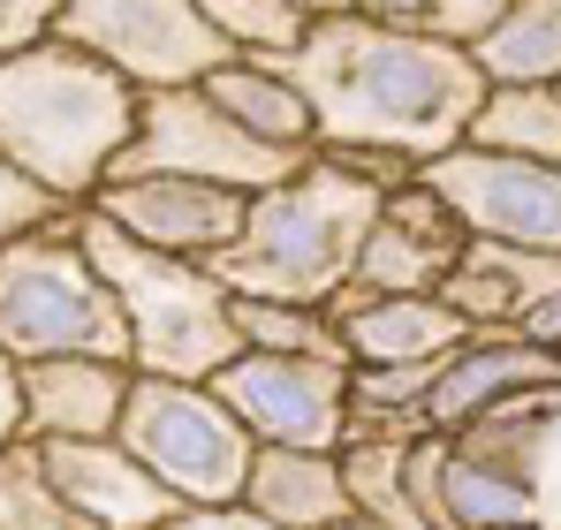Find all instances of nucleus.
Here are the masks:
<instances>
[{
    "label": "nucleus",
    "mask_w": 561,
    "mask_h": 530,
    "mask_svg": "<svg viewBox=\"0 0 561 530\" xmlns=\"http://www.w3.org/2000/svg\"><path fill=\"white\" fill-rule=\"evenodd\" d=\"M524 394H561V349L531 342L524 326H478L463 349L440 364L425 417H433V433H463V425L524 402Z\"/></svg>",
    "instance_id": "obj_13"
},
{
    "label": "nucleus",
    "mask_w": 561,
    "mask_h": 530,
    "mask_svg": "<svg viewBox=\"0 0 561 530\" xmlns=\"http://www.w3.org/2000/svg\"><path fill=\"white\" fill-rule=\"evenodd\" d=\"M478 69L493 84H561V0H516L478 38Z\"/></svg>",
    "instance_id": "obj_23"
},
{
    "label": "nucleus",
    "mask_w": 561,
    "mask_h": 530,
    "mask_svg": "<svg viewBox=\"0 0 561 530\" xmlns=\"http://www.w3.org/2000/svg\"><path fill=\"white\" fill-rule=\"evenodd\" d=\"M54 23H61V0H0V54L54 38Z\"/></svg>",
    "instance_id": "obj_30"
},
{
    "label": "nucleus",
    "mask_w": 561,
    "mask_h": 530,
    "mask_svg": "<svg viewBox=\"0 0 561 530\" xmlns=\"http://www.w3.org/2000/svg\"><path fill=\"white\" fill-rule=\"evenodd\" d=\"M539 493H547V477H531V470H508V462H493V454H478L463 440L440 447V530L539 523Z\"/></svg>",
    "instance_id": "obj_19"
},
{
    "label": "nucleus",
    "mask_w": 561,
    "mask_h": 530,
    "mask_svg": "<svg viewBox=\"0 0 561 530\" xmlns=\"http://www.w3.org/2000/svg\"><path fill=\"white\" fill-rule=\"evenodd\" d=\"M417 440H425V433H417ZM342 470H350V500H357L365 523L433 530L425 508H417V493H410V440H394V433H350V440H342Z\"/></svg>",
    "instance_id": "obj_22"
},
{
    "label": "nucleus",
    "mask_w": 561,
    "mask_h": 530,
    "mask_svg": "<svg viewBox=\"0 0 561 530\" xmlns=\"http://www.w3.org/2000/svg\"><path fill=\"white\" fill-rule=\"evenodd\" d=\"M38 462H46L54 493L99 530H168L183 516V500H175L122 440H46Z\"/></svg>",
    "instance_id": "obj_15"
},
{
    "label": "nucleus",
    "mask_w": 561,
    "mask_h": 530,
    "mask_svg": "<svg viewBox=\"0 0 561 530\" xmlns=\"http://www.w3.org/2000/svg\"><path fill=\"white\" fill-rule=\"evenodd\" d=\"M243 500L259 516H274L280 530H334V523L357 516L342 447H259Z\"/></svg>",
    "instance_id": "obj_18"
},
{
    "label": "nucleus",
    "mask_w": 561,
    "mask_h": 530,
    "mask_svg": "<svg viewBox=\"0 0 561 530\" xmlns=\"http://www.w3.org/2000/svg\"><path fill=\"white\" fill-rule=\"evenodd\" d=\"M296 8H304V15H311V23H319V15H350V8H357V0H296Z\"/></svg>",
    "instance_id": "obj_34"
},
{
    "label": "nucleus",
    "mask_w": 561,
    "mask_h": 530,
    "mask_svg": "<svg viewBox=\"0 0 561 530\" xmlns=\"http://www.w3.org/2000/svg\"><path fill=\"white\" fill-rule=\"evenodd\" d=\"M137 394L129 356H31L23 364V440H114Z\"/></svg>",
    "instance_id": "obj_14"
},
{
    "label": "nucleus",
    "mask_w": 561,
    "mask_h": 530,
    "mask_svg": "<svg viewBox=\"0 0 561 530\" xmlns=\"http://www.w3.org/2000/svg\"><path fill=\"white\" fill-rule=\"evenodd\" d=\"M334 530H379V523H365V516H350V523H334Z\"/></svg>",
    "instance_id": "obj_35"
},
{
    "label": "nucleus",
    "mask_w": 561,
    "mask_h": 530,
    "mask_svg": "<svg viewBox=\"0 0 561 530\" xmlns=\"http://www.w3.org/2000/svg\"><path fill=\"white\" fill-rule=\"evenodd\" d=\"M54 38L114 61L137 91L160 84H205L236 46L197 15V0H61Z\"/></svg>",
    "instance_id": "obj_8"
},
{
    "label": "nucleus",
    "mask_w": 561,
    "mask_h": 530,
    "mask_svg": "<svg viewBox=\"0 0 561 530\" xmlns=\"http://www.w3.org/2000/svg\"><path fill=\"white\" fill-rule=\"evenodd\" d=\"M463 145L561 168V84H493L478 99V114H470Z\"/></svg>",
    "instance_id": "obj_21"
},
{
    "label": "nucleus",
    "mask_w": 561,
    "mask_h": 530,
    "mask_svg": "<svg viewBox=\"0 0 561 530\" xmlns=\"http://www.w3.org/2000/svg\"><path fill=\"white\" fill-rule=\"evenodd\" d=\"M280 69L319 114V145L327 152H394L433 168L440 152H456L470 137L478 99L493 77L478 69L470 46H440L417 31H394L373 15H319L304 31L296 54H280Z\"/></svg>",
    "instance_id": "obj_1"
},
{
    "label": "nucleus",
    "mask_w": 561,
    "mask_h": 530,
    "mask_svg": "<svg viewBox=\"0 0 561 530\" xmlns=\"http://www.w3.org/2000/svg\"><path fill=\"white\" fill-rule=\"evenodd\" d=\"M205 91L259 137V145H274L288 160H304V152H319V114H311V99L296 91V77L280 69V61H259V54H236V61H220Z\"/></svg>",
    "instance_id": "obj_20"
},
{
    "label": "nucleus",
    "mask_w": 561,
    "mask_h": 530,
    "mask_svg": "<svg viewBox=\"0 0 561 530\" xmlns=\"http://www.w3.org/2000/svg\"><path fill=\"white\" fill-rule=\"evenodd\" d=\"M448 440L478 447V454H493V462H508V470L547 477V454H554V440H561V394H524V402L478 417V425L448 433Z\"/></svg>",
    "instance_id": "obj_24"
},
{
    "label": "nucleus",
    "mask_w": 561,
    "mask_h": 530,
    "mask_svg": "<svg viewBox=\"0 0 561 530\" xmlns=\"http://www.w3.org/2000/svg\"><path fill=\"white\" fill-rule=\"evenodd\" d=\"M23 440V364L0 349V454Z\"/></svg>",
    "instance_id": "obj_32"
},
{
    "label": "nucleus",
    "mask_w": 561,
    "mask_h": 530,
    "mask_svg": "<svg viewBox=\"0 0 561 530\" xmlns=\"http://www.w3.org/2000/svg\"><path fill=\"white\" fill-rule=\"evenodd\" d=\"M561 288V251H524V243H493L470 235L456 280L440 288L470 326H524L547 296Z\"/></svg>",
    "instance_id": "obj_17"
},
{
    "label": "nucleus",
    "mask_w": 561,
    "mask_h": 530,
    "mask_svg": "<svg viewBox=\"0 0 561 530\" xmlns=\"http://www.w3.org/2000/svg\"><path fill=\"white\" fill-rule=\"evenodd\" d=\"M425 182L463 212L470 235L524 243V251H561V168H547V160H508V152L456 145L425 168Z\"/></svg>",
    "instance_id": "obj_10"
},
{
    "label": "nucleus",
    "mask_w": 561,
    "mask_h": 530,
    "mask_svg": "<svg viewBox=\"0 0 561 530\" xmlns=\"http://www.w3.org/2000/svg\"><path fill=\"white\" fill-rule=\"evenodd\" d=\"M0 530H99V523H84V516L54 493L38 447L15 440L0 454Z\"/></svg>",
    "instance_id": "obj_26"
},
{
    "label": "nucleus",
    "mask_w": 561,
    "mask_h": 530,
    "mask_svg": "<svg viewBox=\"0 0 561 530\" xmlns=\"http://www.w3.org/2000/svg\"><path fill=\"white\" fill-rule=\"evenodd\" d=\"M516 0H357V15L394 23V31H417V38H440V46H470L508 15Z\"/></svg>",
    "instance_id": "obj_28"
},
{
    "label": "nucleus",
    "mask_w": 561,
    "mask_h": 530,
    "mask_svg": "<svg viewBox=\"0 0 561 530\" xmlns=\"http://www.w3.org/2000/svg\"><path fill=\"white\" fill-rule=\"evenodd\" d=\"M197 15H205L236 54H259V61L296 54L304 31H311V15H304L296 0H197Z\"/></svg>",
    "instance_id": "obj_27"
},
{
    "label": "nucleus",
    "mask_w": 561,
    "mask_h": 530,
    "mask_svg": "<svg viewBox=\"0 0 561 530\" xmlns=\"http://www.w3.org/2000/svg\"><path fill=\"white\" fill-rule=\"evenodd\" d=\"M334 326L357 371L379 364H440L478 334L448 296H334Z\"/></svg>",
    "instance_id": "obj_16"
},
{
    "label": "nucleus",
    "mask_w": 561,
    "mask_h": 530,
    "mask_svg": "<svg viewBox=\"0 0 561 530\" xmlns=\"http://www.w3.org/2000/svg\"><path fill=\"white\" fill-rule=\"evenodd\" d=\"M524 334H531V342H547V349H561V288L531 311V319H524Z\"/></svg>",
    "instance_id": "obj_33"
},
{
    "label": "nucleus",
    "mask_w": 561,
    "mask_h": 530,
    "mask_svg": "<svg viewBox=\"0 0 561 530\" xmlns=\"http://www.w3.org/2000/svg\"><path fill=\"white\" fill-rule=\"evenodd\" d=\"M417 160L394 152H311L304 168H288L274 189L251 197L243 235L213 258V273L236 296H274V303H319L334 311V296L357 280V258L373 243L379 205L417 182Z\"/></svg>",
    "instance_id": "obj_2"
},
{
    "label": "nucleus",
    "mask_w": 561,
    "mask_h": 530,
    "mask_svg": "<svg viewBox=\"0 0 561 530\" xmlns=\"http://www.w3.org/2000/svg\"><path fill=\"white\" fill-rule=\"evenodd\" d=\"M470 251L463 212L433 189V182H402L373 220V243L357 258V280L342 296H440L456 280V265Z\"/></svg>",
    "instance_id": "obj_12"
},
{
    "label": "nucleus",
    "mask_w": 561,
    "mask_h": 530,
    "mask_svg": "<svg viewBox=\"0 0 561 530\" xmlns=\"http://www.w3.org/2000/svg\"><path fill=\"white\" fill-rule=\"evenodd\" d=\"M168 530H280L274 516H259L251 500H213V508H183Z\"/></svg>",
    "instance_id": "obj_31"
},
{
    "label": "nucleus",
    "mask_w": 561,
    "mask_h": 530,
    "mask_svg": "<svg viewBox=\"0 0 561 530\" xmlns=\"http://www.w3.org/2000/svg\"><path fill=\"white\" fill-rule=\"evenodd\" d=\"M350 379L342 356H274L243 349L228 371H213V394L251 425L259 447H342L350 440Z\"/></svg>",
    "instance_id": "obj_9"
},
{
    "label": "nucleus",
    "mask_w": 561,
    "mask_h": 530,
    "mask_svg": "<svg viewBox=\"0 0 561 530\" xmlns=\"http://www.w3.org/2000/svg\"><path fill=\"white\" fill-rule=\"evenodd\" d=\"M145 91L69 38L0 54V160L61 205H92L137 137Z\"/></svg>",
    "instance_id": "obj_3"
},
{
    "label": "nucleus",
    "mask_w": 561,
    "mask_h": 530,
    "mask_svg": "<svg viewBox=\"0 0 561 530\" xmlns=\"http://www.w3.org/2000/svg\"><path fill=\"white\" fill-rule=\"evenodd\" d=\"M92 212L106 228L152 243V251L213 265L243 235L251 197H243V189H220V182H197V175H114V182H99Z\"/></svg>",
    "instance_id": "obj_11"
},
{
    "label": "nucleus",
    "mask_w": 561,
    "mask_h": 530,
    "mask_svg": "<svg viewBox=\"0 0 561 530\" xmlns=\"http://www.w3.org/2000/svg\"><path fill=\"white\" fill-rule=\"evenodd\" d=\"M77 220H84V243H92L106 288L122 296L129 364H137V371H152V379H213V371H228V364L243 356L236 288H228L205 258L152 251V243L106 228L92 205H84Z\"/></svg>",
    "instance_id": "obj_4"
},
{
    "label": "nucleus",
    "mask_w": 561,
    "mask_h": 530,
    "mask_svg": "<svg viewBox=\"0 0 561 530\" xmlns=\"http://www.w3.org/2000/svg\"><path fill=\"white\" fill-rule=\"evenodd\" d=\"M61 212H77V205H61L54 189H38L31 175H15V168L0 160V243H15V235L46 228V220H61Z\"/></svg>",
    "instance_id": "obj_29"
},
{
    "label": "nucleus",
    "mask_w": 561,
    "mask_h": 530,
    "mask_svg": "<svg viewBox=\"0 0 561 530\" xmlns=\"http://www.w3.org/2000/svg\"><path fill=\"white\" fill-rule=\"evenodd\" d=\"M77 212L0 243V349L15 364H31V356H129L122 296L106 288Z\"/></svg>",
    "instance_id": "obj_5"
},
{
    "label": "nucleus",
    "mask_w": 561,
    "mask_h": 530,
    "mask_svg": "<svg viewBox=\"0 0 561 530\" xmlns=\"http://www.w3.org/2000/svg\"><path fill=\"white\" fill-rule=\"evenodd\" d=\"M304 160H311V152H304ZM304 160L259 145L205 84H160V91H145L137 137H129V152H122L114 175H197V182H220V189L259 197V189H274V182L288 175V168H304Z\"/></svg>",
    "instance_id": "obj_7"
},
{
    "label": "nucleus",
    "mask_w": 561,
    "mask_h": 530,
    "mask_svg": "<svg viewBox=\"0 0 561 530\" xmlns=\"http://www.w3.org/2000/svg\"><path fill=\"white\" fill-rule=\"evenodd\" d=\"M114 440L129 447L183 508L243 500L251 462H259L251 425L213 394V379H152V371H137V394H129Z\"/></svg>",
    "instance_id": "obj_6"
},
{
    "label": "nucleus",
    "mask_w": 561,
    "mask_h": 530,
    "mask_svg": "<svg viewBox=\"0 0 561 530\" xmlns=\"http://www.w3.org/2000/svg\"><path fill=\"white\" fill-rule=\"evenodd\" d=\"M516 530H547V516H539V523H516Z\"/></svg>",
    "instance_id": "obj_36"
},
{
    "label": "nucleus",
    "mask_w": 561,
    "mask_h": 530,
    "mask_svg": "<svg viewBox=\"0 0 561 530\" xmlns=\"http://www.w3.org/2000/svg\"><path fill=\"white\" fill-rule=\"evenodd\" d=\"M236 334L243 349H274V356H342V326L319 303H274V296H236Z\"/></svg>",
    "instance_id": "obj_25"
}]
</instances>
